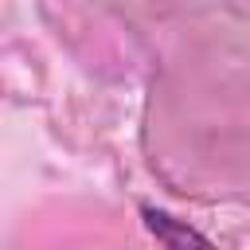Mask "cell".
I'll use <instances>...</instances> for the list:
<instances>
[{
	"mask_svg": "<svg viewBox=\"0 0 250 250\" xmlns=\"http://www.w3.org/2000/svg\"><path fill=\"white\" fill-rule=\"evenodd\" d=\"M141 219H145V227H148V234L160 242V250H215V242L203 234V230H195L191 223H184V219H176V215H168V211H160V207H141Z\"/></svg>",
	"mask_w": 250,
	"mask_h": 250,
	"instance_id": "1",
	"label": "cell"
}]
</instances>
